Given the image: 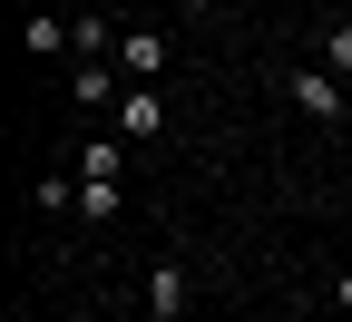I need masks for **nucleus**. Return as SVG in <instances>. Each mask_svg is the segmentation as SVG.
<instances>
[{
	"mask_svg": "<svg viewBox=\"0 0 352 322\" xmlns=\"http://www.w3.org/2000/svg\"><path fill=\"white\" fill-rule=\"evenodd\" d=\"M69 166H78V215L88 225H118V205H127V137L118 127H88Z\"/></svg>",
	"mask_w": 352,
	"mask_h": 322,
	"instance_id": "obj_1",
	"label": "nucleus"
},
{
	"mask_svg": "<svg viewBox=\"0 0 352 322\" xmlns=\"http://www.w3.org/2000/svg\"><path fill=\"white\" fill-rule=\"evenodd\" d=\"M274 88H284V108H294L303 127H342V78H333L323 59H303V69H284Z\"/></svg>",
	"mask_w": 352,
	"mask_h": 322,
	"instance_id": "obj_2",
	"label": "nucleus"
},
{
	"mask_svg": "<svg viewBox=\"0 0 352 322\" xmlns=\"http://www.w3.org/2000/svg\"><path fill=\"white\" fill-rule=\"evenodd\" d=\"M118 88H127V78H118V59H78V69H69V108L98 127V117L118 108Z\"/></svg>",
	"mask_w": 352,
	"mask_h": 322,
	"instance_id": "obj_3",
	"label": "nucleus"
},
{
	"mask_svg": "<svg viewBox=\"0 0 352 322\" xmlns=\"http://www.w3.org/2000/svg\"><path fill=\"white\" fill-rule=\"evenodd\" d=\"M108 127L127 137V147H147V137H166V98H157V88H118V108H108Z\"/></svg>",
	"mask_w": 352,
	"mask_h": 322,
	"instance_id": "obj_4",
	"label": "nucleus"
},
{
	"mask_svg": "<svg viewBox=\"0 0 352 322\" xmlns=\"http://www.w3.org/2000/svg\"><path fill=\"white\" fill-rule=\"evenodd\" d=\"M186 303H196V273L176 264V254H157V264H147V322H176Z\"/></svg>",
	"mask_w": 352,
	"mask_h": 322,
	"instance_id": "obj_5",
	"label": "nucleus"
},
{
	"mask_svg": "<svg viewBox=\"0 0 352 322\" xmlns=\"http://www.w3.org/2000/svg\"><path fill=\"white\" fill-rule=\"evenodd\" d=\"M118 78H127V88H157V78H166V39H157V30H118Z\"/></svg>",
	"mask_w": 352,
	"mask_h": 322,
	"instance_id": "obj_6",
	"label": "nucleus"
},
{
	"mask_svg": "<svg viewBox=\"0 0 352 322\" xmlns=\"http://www.w3.org/2000/svg\"><path fill=\"white\" fill-rule=\"evenodd\" d=\"M69 49H78V59H118V30H108L98 10H78V20H69Z\"/></svg>",
	"mask_w": 352,
	"mask_h": 322,
	"instance_id": "obj_7",
	"label": "nucleus"
},
{
	"mask_svg": "<svg viewBox=\"0 0 352 322\" xmlns=\"http://www.w3.org/2000/svg\"><path fill=\"white\" fill-rule=\"evenodd\" d=\"M78 205V166H39V215H69Z\"/></svg>",
	"mask_w": 352,
	"mask_h": 322,
	"instance_id": "obj_8",
	"label": "nucleus"
},
{
	"mask_svg": "<svg viewBox=\"0 0 352 322\" xmlns=\"http://www.w3.org/2000/svg\"><path fill=\"white\" fill-rule=\"evenodd\" d=\"M20 39H30L39 59H59V49H69V20H59V10H30V30H20Z\"/></svg>",
	"mask_w": 352,
	"mask_h": 322,
	"instance_id": "obj_9",
	"label": "nucleus"
},
{
	"mask_svg": "<svg viewBox=\"0 0 352 322\" xmlns=\"http://www.w3.org/2000/svg\"><path fill=\"white\" fill-rule=\"evenodd\" d=\"M323 69L352 88V20H333V30H323Z\"/></svg>",
	"mask_w": 352,
	"mask_h": 322,
	"instance_id": "obj_10",
	"label": "nucleus"
},
{
	"mask_svg": "<svg viewBox=\"0 0 352 322\" xmlns=\"http://www.w3.org/2000/svg\"><path fill=\"white\" fill-rule=\"evenodd\" d=\"M333 312H352V264H342V273H333Z\"/></svg>",
	"mask_w": 352,
	"mask_h": 322,
	"instance_id": "obj_11",
	"label": "nucleus"
},
{
	"mask_svg": "<svg viewBox=\"0 0 352 322\" xmlns=\"http://www.w3.org/2000/svg\"><path fill=\"white\" fill-rule=\"evenodd\" d=\"M176 10H196V20H206V10H226V0H176Z\"/></svg>",
	"mask_w": 352,
	"mask_h": 322,
	"instance_id": "obj_12",
	"label": "nucleus"
},
{
	"mask_svg": "<svg viewBox=\"0 0 352 322\" xmlns=\"http://www.w3.org/2000/svg\"><path fill=\"white\" fill-rule=\"evenodd\" d=\"M39 10H59V20H69V10H78V0H39Z\"/></svg>",
	"mask_w": 352,
	"mask_h": 322,
	"instance_id": "obj_13",
	"label": "nucleus"
}]
</instances>
